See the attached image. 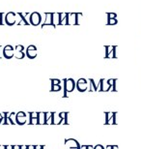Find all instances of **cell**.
I'll use <instances>...</instances> for the list:
<instances>
[{
    "label": "cell",
    "mask_w": 141,
    "mask_h": 149,
    "mask_svg": "<svg viewBox=\"0 0 141 149\" xmlns=\"http://www.w3.org/2000/svg\"><path fill=\"white\" fill-rule=\"evenodd\" d=\"M66 145H68L70 148H76V149H81V146H80L79 142L76 141L74 139H70L66 141Z\"/></svg>",
    "instance_id": "obj_10"
},
{
    "label": "cell",
    "mask_w": 141,
    "mask_h": 149,
    "mask_svg": "<svg viewBox=\"0 0 141 149\" xmlns=\"http://www.w3.org/2000/svg\"><path fill=\"white\" fill-rule=\"evenodd\" d=\"M29 145H20V149H28Z\"/></svg>",
    "instance_id": "obj_24"
},
{
    "label": "cell",
    "mask_w": 141,
    "mask_h": 149,
    "mask_svg": "<svg viewBox=\"0 0 141 149\" xmlns=\"http://www.w3.org/2000/svg\"><path fill=\"white\" fill-rule=\"evenodd\" d=\"M25 54L30 59L36 58V57H37V55H38V49H37V47H36L35 46H33V45L29 46L27 49H26Z\"/></svg>",
    "instance_id": "obj_5"
},
{
    "label": "cell",
    "mask_w": 141,
    "mask_h": 149,
    "mask_svg": "<svg viewBox=\"0 0 141 149\" xmlns=\"http://www.w3.org/2000/svg\"><path fill=\"white\" fill-rule=\"evenodd\" d=\"M63 81H64V94H63V98H67L68 92L69 93L73 92L74 88H76V83L73 79H66Z\"/></svg>",
    "instance_id": "obj_1"
},
{
    "label": "cell",
    "mask_w": 141,
    "mask_h": 149,
    "mask_svg": "<svg viewBox=\"0 0 141 149\" xmlns=\"http://www.w3.org/2000/svg\"><path fill=\"white\" fill-rule=\"evenodd\" d=\"M0 149H6V145H0Z\"/></svg>",
    "instance_id": "obj_28"
},
{
    "label": "cell",
    "mask_w": 141,
    "mask_h": 149,
    "mask_svg": "<svg viewBox=\"0 0 141 149\" xmlns=\"http://www.w3.org/2000/svg\"><path fill=\"white\" fill-rule=\"evenodd\" d=\"M76 89L79 92H84L87 90V80L85 79H79L76 81Z\"/></svg>",
    "instance_id": "obj_8"
},
{
    "label": "cell",
    "mask_w": 141,
    "mask_h": 149,
    "mask_svg": "<svg viewBox=\"0 0 141 149\" xmlns=\"http://www.w3.org/2000/svg\"><path fill=\"white\" fill-rule=\"evenodd\" d=\"M17 16H19L20 17V22L17 23V25H30V22H28L27 19H25V17H27V16H30V13H25V14H22V13H17Z\"/></svg>",
    "instance_id": "obj_11"
},
{
    "label": "cell",
    "mask_w": 141,
    "mask_h": 149,
    "mask_svg": "<svg viewBox=\"0 0 141 149\" xmlns=\"http://www.w3.org/2000/svg\"><path fill=\"white\" fill-rule=\"evenodd\" d=\"M3 55H4L5 58L7 59H11L13 58L15 56V49L14 47L10 46V45H8V46L4 47V49H3Z\"/></svg>",
    "instance_id": "obj_6"
},
{
    "label": "cell",
    "mask_w": 141,
    "mask_h": 149,
    "mask_svg": "<svg viewBox=\"0 0 141 149\" xmlns=\"http://www.w3.org/2000/svg\"><path fill=\"white\" fill-rule=\"evenodd\" d=\"M62 89L61 85L60 84H56V85H53L51 84V89H50V92H58Z\"/></svg>",
    "instance_id": "obj_16"
},
{
    "label": "cell",
    "mask_w": 141,
    "mask_h": 149,
    "mask_svg": "<svg viewBox=\"0 0 141 149\" xmlns=\"http://www.w3.org/2000/svg\"><path fill=\"white\" fill-rule=\"evenodd\" d=\"M50 81H51V84H53V85L60 84V83H61V80L57 79H50Z\"/></svg>",
    "instance_id": "obj_18"
},
{
    "label": "cell",
    "mask_w": 141,
    "mask_h": 149,
    "mask_svg": "<svg viewBox=\"0 0 141 149\" xmlns=\"http://www.w3.org/2000/svg\"><path fill=\"white\" fill-rule=\"evenodd\" d=\"M16 114L17 113H15V112H10V114H9V117H8V123L9 124H12V125H15V124H17V122H16Z\"/></svg>",
    "instance_id": "obj_13"
},
{
    "label": "cell",
    "mask_w": 141,
    "mask_h": 149,
    "mask_svg": "<svg viewBox=\"0 0 141 149\" xmlns=\"http://www.w3.org/2000/svg\"><path fill=\"white\" fill-rule=\"evenodd\" d=\"M30 24L33 26H38L41 24L42 22V16L41 14H39L38 12H33L30 14Z\"/></svg>",
    "instance_id": "obj_2"
},
{
    "label": "cell",
    "mask_w": 141,
    "mask_h": 149,
    "mask_svg": "<svg viewBox=\"0 0 141 149\" xmlns=\"http://www.w3.org/2000/svg\"><path fill=\"white\" fill-rule=\"evenodd\" d=\"M5 15L4 13H0V25H4V22H3V17H4Z\"/></svg>",
    "instance_id": "obj_21"
},
{
    "label": "cell",
    "mask_w": 141,
    "mask_h": 149,
    "mask_svg": "<svg viewBox=\"0 0 141 149\" xmlns=\"http://www.w3.org/2000/svg\"><path fill=\"white\" fill-rule=\"evenodd\" d=\"M85 149H94L92 145H85Z\"/></svg>",
    "instance_id": "obj_25"
},
{
    "label": "cell",
    "mask_w": 141,
    "mask_h": 149,
    "mask_svg": "<svg viewBox=\"0 0 141 149\" xmlns=\"http://www.w3.org/2000/svg\"><path fill=\"white\" fill-rule=\"evenodd\" d=\"M39 112H29V117L30 118H38Z\"/></svg>",
    "instance_id": "obj_20"
},
{
    "label": "cell",
    "mask_w": 141,
    "mask_h": 149,
    "mask_svg": "<svg viewBox=\"0 0 141 149\" xmlns=\"http://www.w3.org/2000/svg\"><path fill=\"white\" fill-rule=\"evenodd\" d=\"M16 122L17 125H24L26 122V114L25 112L19 111L16 114Z\"/></svg>",
    "instance_id": "obj_9"
},
{
    "label": "cell",
    "mask_w": 141,
    "mask_h": 149,
    "mask_svg": "<svg viewBox=\"0 0 141 149\" xmlns=\"http://www.w3.org/2000/svg\"><path fill=\"white\" fill-rule=\"evenodd\" d=\"M35 149H44V145H35Z\"/></svg>",
    "instance_id": "obj_22"
},
{
    "label": "cell",
    "mask_w": 141,
    "mask_h": 149,
    "mask_svg": "<svg viewBox=\"0 0 141 149\" xmlns=\"http://www.w3.org/2000/svg\"><path fill=\"white\" fill-rule=\"evenodd\" d=\"M13 149H20V145H13Z\"/></svg>",
    "instance_id": "obj_26"
},
{
    "label": "cell",
    "mask_w": 141,
    "mask_h": 149,
    "mask_svg": "<svg viewBox=\"0 0 141 149\" xmlns=\"http://www.w3.org/2000/svg\"><path fill=\"white\" fill-rule=\"evenodd\" d=\"M89 81H90V87H91V91H96V90H98V88H99V86H97L95 84V81H94V79H89Z\"/></svg>",
    "instance_id": "obj_15"
},
{
    "label": "cell",
    "mask_w": 141,
    "mask_h": 149,
    "mask_svg": "<svg viewBox=\"0 0 141 149\" xmlns=\"http://www.w3.org/2000/svg\"><path fill=\"white\" fill-rule=\"evenodd\" d=\"M3 116H4V121L2 122L3 125H8V117H9V114H10V112H1Z\"/></svg>",
    "instance_id": "obj_17"
},
{
    "label": "cell",
    "mask_w": 141,
    "mask_h": 149,
    "mask_svg": "<svg viewBox=\"0 0 141 149\" xmlns=\"http://www.w3.org/2000/svg\"><path fill=\"white\" fill-rule=\"evenodd\" d=\"M108 82V81H107ZM100 83H101V91H106V90H108L107 88H109V83L108 84H106V81H104V79H101V81H100Z\"/></svg>",
    "instance_id": "obj_14"
},
{
    "label": "cell",
    "mask_w": 141,
    "mask_h": 149,
    "mask_svg": "<svg viewBox=\"0 0 141 149\" xmlns=\"http://www.w3.org/2000/svg\"><path fill=\"white\" fill-rule=\"evenodd\" d=\"M24 50V47L22 45H17L16 46V52H15V57L17 59H23L25 57V52H23Z\"/></svg>",
    "instance_id": "obj_7"
},
{
    "label": "cell",
    "mask_w": 141,
    "mask_h": 149,
    "mask_svg": "<svg viewBox=\"0 0 141 149\" xmlns=\"http://www.w3.org/2000/svg\"><path fill=\"white\" fill-rule=\"evenodd\" d=\"M16 16L17 14L14 13V12H9L5 15V23L9 26H13L15 23H16Z\"/></svg>",
    "instance_id": "obj_4"
},
{
    "label": "cell",
    "mask_w": 141,
    "mask_h": 149,
    "mask_svg": "<svg viewBox=\"0 0 141 149\" xmlns=\"http://www.w3.org/2000/svg\"><path fill=\"white\" fill-rule=\"evenodd\" d=\"M94 149H104L103 145H96V146L94 147Z\"/></svg>",
    "instance_id": "obj_23"
},
{
    "label": "cell",
    "mask_w": 141,
    "mask_h": 149,
    "mask_svg": "<svg viewBox=\"0 0 141 149\" xmlns=\"http://www.w3.org/2000/svg\"><path fill=\"white\" fill-rule=\"evenodd\" d=\"M47 121V112H39L38 116V124L39 125H44Z\"/></svg>",
    "instance_id": "obj_12"
},
{
    "label": "cell",
    "mask_w": 141,
    "mask_h": 149,
    "mask_svg": "<svg viewBox=\"0 0 141 149\" xmlns=\"http://www.w3.org/2000/svg\"><path fill=\"white\" fill-rule=\"evenodd\" d=\"M29 124L30 125H37L38 124V118H30Z\"/></svg>",
    "instance_id": "obj_19"
},
{
    "label": "cell",
    "mask_w": 141,
    "mask_h": 149,
    "mask_svg": "<svg viewBox=\"0 0 141 149\" xmlns=\"http://www.w3.org/2000/svg\"><path fill=\"white\" fill-rule=\"evenodd\" d=\"M46 15V19H44V22L42 24V28H44V26L47 25H50L55 27V20H54V13H44Z\"/></svg>",
    "instance_id": "obj_3"
},
{
    "label": "cell",
    "mask_w": 141,
    "mask_h": 149,
    "mask_svg": "<svg viewBox=\"0 0 141 149\" xmlns=\"http://www.w3.org/2000/svg\"><path fill=\"white\" fill-rule=\"evenodd\" d=\"M28 149H35V145H29Z\"/></svg>",
    "instance_id": "obj_27"
}]
</instances>
